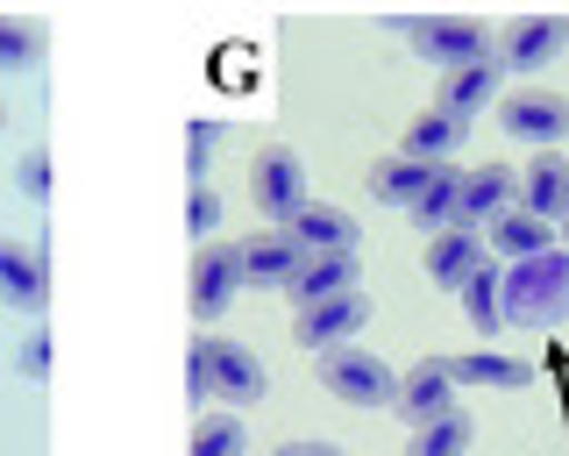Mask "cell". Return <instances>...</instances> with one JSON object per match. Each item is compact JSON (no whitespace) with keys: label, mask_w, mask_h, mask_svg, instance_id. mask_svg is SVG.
<instances>
[{"label":"cell","mask_w":569,"mask_h":456,"mask_svg":"<svg viewBox=\"0 0 569 456\" xmlns=\"http://www.w3.org/2000/svg\"><path fill=\"white\" fill-rule=\"evenodd\" d=\"M186 385H192V399L200 407H257L263 399V364H257V349L236 343V336H200L192 343V357H186Z\"/></svg>","instance_id":"obj_1"},{"label":"cell","mask_w":569,"mask_h":456,"mask_svg":"<svg viewBox=\"0 0 569 456\" xmlns=\"http://www.w3.org/2000/svg\"><path fill=\"white\" fill-rule=\"evenodd\" d=\"M498 307H506V328H562L569 321V250L506 265L498 271Z\"/></svg>","instance_id":"obj_2"},{"label":"cell","mask_w":569,"mask_h":456,"mask_svg":"<svg viewBox=\"0 0 569 456\" xmlns=\"http://www.w3.org/2000/svg\"><path fill=\"white\" fill-rule=\"evenodd\" d=\"M320 385H328L342 407H370V414H391V399H399V371H391L385 357H370V349H328L320 357Z\"/></svg>","instance_id":"obj_3"},{"label":"cell","mask_w":569,"mask_h":456,"mask_svg":"<svg viewBox=\"0 0 569 456\" xmlns=\"http://www.w3.org/2000/svg\"><path fill=\"white\" fill-rule=\"evenodd\" d=\"M406 43L420 50L427 65H441V72H456V65H470V58H485V43H491V29L477 22V14H420V22H406L399 29Z\"/></svg>","instance_id":"obj_4"},{"label":"cell","mask_w":569,"mask_h":456,"mask_svg":"<svg viewBox=\"0 0 569 456\" xmlns=\"http://www.w3.org/2000/svg\"><path fill=\"white\" fill-rule=\"evenodd\" d=\"M498 129H506L512 143H527L533 157H541V150H556L562 136H569V100H562V93H548V86H520V93L498 108Z\"/></svg>","instance_id":"obj_5"},{"label":"cell","mask_w":569,"mask_h":456,"mask_svg":"<svg viewBox=\"0 0 569 456\" xmlns=\"http://www.w3.org/2000/svg\"><path fill=\"white\" fill-rule=\"evenodd\" d=\"M242 293V242H200L192 250V314L200 321H221L228 314V300Z\"/></svg>","instance_id":"obj_6"},{"label":"cell","mask_w":569,"mask_h":456,"mask_svg":"<svg viewBox=\"0 0 569 456\" xmlns=\"http://www.w3.org/2000/svg\"><path fill=\"white\" fill-rule=\"evenodd\" d=\"M249 179H257L249 192H257V207H263V221H271V228H284L292 215H307V165H299V157L284 150V143L263 150Z\"/></svg>","instance_id":"obj_7"},{"label":"cell","mask_w":569,"mask_h":456,"mask_svg":"<svg viewBox=\"0 0 569 456\" xmlns=\"http://www.w3.org/2000/svg\"><path fill=\"white\" fill-rule=\"evenodd\" d=\"M370 321V293L356 286V293H335V300H320V307H299V321H292V336L307 343V349H349L356 343V328Z\"/></svg>","instance_id":"obj_8"},{"label":"cell","mask_w":569,"mask_h":456,"mask_svg":"<svg viewBox=\"0 0 569 456\" xmlns=\"http://www.w3.org/2000/svg\"><path fill=\"white\" fill-rule=\"evenodd\" d=\"M0 307H14V314H43L50 307V265H43L36 242L0 236Z\"/></svg>","instance_id":"obj_9"},{"label":"cell","mask_w":569,"mask_h":456,"mask_svg":"<svg viewBox=\"0 0 569 456\" xmlns=\"http://www.w3.org/2000/svg\"><path fill=\"white\" fill-rule=\"evenodd\" d=\"M562 50H569L562 14H520V22L506 29V43H498V65H506V72H541V65H556Z\"/></svg>","instance_id":"obj_10"},{"label":"cell","mask_w":569,"mask_h":456,"mask_svg":"<svg viewBox=\"0 0 569 456\" xmlns=\"http://www.w3.org/2000/svg\"><path fill=\"white\" fill-rule=\"evenodd\" d=\"M391 414H399L406 428H427V420H449L456 414V385H449V371H441V357H427V364H413V371L399 378Z\"/></svg>","instance_id":"obj_11"},{"label":"cell","mask_w":569,"mask_h":456,"mask_svg":"<svg viewBox=\"0 0 569 456\" xmlns=\"http://www.w3.org/2000/svg\"><path fill=\"white\" fill-rule=\"evenodd\" d=\"M284 236L299 242V257H356V242H363V228H356L342 207H320L307 200V215L284 221Z\"/></svg>","instance_id":"obj_12"},{"label":"cell","mask_w":569,"mask_h":456,"mask_svg":"<svg viewBox=\"0 0 569 456\" xmlns=\"http://www.w3.org/2000/svg\"><path fill=\"white\" fill-rule=\"evenodd\" d=\"M498 79H506V65H498L491 50H485V58H470V65H456V72H441L435 115H449V121H462V129H470V115L498 93Z\"/></svg>","instance_id":"obj_13"},{"label":"cell","mask_w":569,"mask_h":456,"mask_svg":"<svg viewBox=\"0 0 569 456\" xmlns=\"http://www.w3.org/2000/svg\"><path fill=\"white\" fill-rule=\"evenodd\" d=\"M441 371H449L456 393L462 385H485V393H520V385H533V364L506 357V349H462V357H441Z\"/></svg>","instance_id":"obj_14"},{"label":"cell","mask_w":569,"mask_h":456,"mask_svg":"<svg viewBox=\"0 0 569 456\" xmlns=\"http://www.w3.org/2000/svg\"><path fill=\"white\" fill-rule=\"evenodd\" d=\"M520 200V171H506V165H477V171H462V221L456 228H491L506 207Z\"/></svg>","instance_id":"obj_15"},{"label":"cell","mask_w":569,"mask_h":456,"mask_svg":"<svg viewBox=\"0 0 569 456\" xmlns=\"http://www.w3.org/2000/svg\"><path fill=\"white\" fill-rule=\"evenodd\" d=\"M512 207H527L533 221L556 228L562 207H569V157L562 150H541V157H533V165L520 171V200H512Z\"/></svg>","instance_id":"obj_16"},{"label":"cell","mask_w":569,"mask_h":456,"mask_svg":"<svg viewBox=\"0 0 569 456\" xmlns=\"http://www.w3.org/2000/svg\"><path fill=\"white\" fill-rule=\"evenodd\" d=\"M485 265H491V257H485V236H470V228H449V236L427 242V278H435L441 293H462Z\"/></svg>","instance_id":"obj_17"},{"label":"cell","mask_w":569,"mask_h":456,"mask_svg":"<svg viewBox=\"0 0 569 456\" xmlns=\"http://www.w3.org/2000/svg\"><path fill=\"white\" fill-rule=\"evenodd\" d=\"M299 265H307V257H299V242L284 236V228H271V236H249V242H242V286L284 293Z\"/></svg>","instance_id":"obj_18"},{"label":"cell","mask_w":569,"mask_h":456,"mask_svg":"<svg viewBox=\"0 0 569 456\" xmlns=\"http://www.w3.org/2000/svg\"><path fill=\"white\" fill-rule=\"evenodd\" d=\"M363 278H356V257H307V265L292 271V286H284V300L292 307H320L335 300V293H356Z\"/></svg>","instance_id":"obj_19"},{"label":"cell","mask_w":569,"mask_h":456,"mask_svg":"<svg viewBox=\"0 0 569 456\" xmlns=\"http://www.w3.org/2000/svg\"><path fill=\"white\" fill-rule=\"evenodd\" d=\"M491 250L506 257V265H527V257H548V250H562V242H556V228L533 221L527 207H506V215L491 221Z\"/></svg>","instance_id":"obj_20"},{"label":"cell","mask_w":569,"mask_h":456,"mask_svg":"<svg viewBox=\"0 0 569 456\" xmlns=\"http://www.w3.org/2000/svg\"><path fill=\"white\" fill-rule=\"evenodd\" d=\"M435 171H441V165H413V157H378V165H370V192H378L385 207H406V215H413L420 192L435 186Z\"/></svg>","instance_id":"obj_21"},{"label":"cell","mask_w":569,"mask_h":456,"mask_svg":"<svg viewBox=\"0 0 569 456\" xmlns=\"http://www.w3.org/2000/svg\"><path fill=\"white\" fill-rule=\"evenodd\" d=\"M462 121H449V115H420L413 129H406V143H399V157H413V165H456V150H462Z\"/></svg>","instance_id":"obj_22"},{"label":"cell","mask_w":569,"mask_h":456,"mask_svg":"<svg viewBox=\"0 0 569 456\" xmlns=\"http://www.w3.org/2000/svg\"><path fill=\"white\" fill-rule=\"evenodd\" d=\"M413 221L427 228V236H449V228L462 221V171H456V165H441V171H435V186L420 192Z\"/></svg>","instance_id":"obj_23"},{"label":"cell","mask_w":569,"mask_h":456,"mask_svg":"<svg viewBox=\"0 0 569 456\" xmlns=\"http://www.w3.org/2000/svg\"><path fill=\"white\" fill-rule=\"evenodd\" d=\"M192 456H249V428H242V414H228V407H213L192 420Z\"/></svg>","instance_id":"obj_24"},{"label":"cell","mask_w":569,"mask_h":456,"mask_svg":"<svg viewBox=\"0 0 569 456\" xmlns=\"http://www.w3.org/2000/svg\"><path fill=\"white\" fill-rule=\"evenodd\" d=\"M477 443V420H470V407H456L449 420H427V428H413V449L406 456H462Z\"/></svg>","instance_id":"obj_25"},{"label":"cell","mask_w":569,"mask_h":456,"mask_svg":"<svg viewBox=\"0 0 569 456\" xmlns=\"http://www.w3.org/2000/svg\"><path fill=\"white\" fill-rule=\"evenodd\" d=\"M43 58V22L29 14H0V72H29Z\"/></svg>","instance_id":"obj_26"},{"label":"cell","mask_w":569,"mask_h":456,"mask_svg":"<svg viewBox=\"0 0 569 456\" xmlns=\"http://www.w3.org/2000/svg\"><path fill=\"white\" fill-rule=\"evenodd\" d=\"M456 300H462V314H470L477 336H498V328H506V307H498V265H485L470 286L456 293Z\"/></svg>","instance_id":"obj_27"},{"label":"cell","mask_w":569,"mask_h":456,"mask_svg":"<svg viewBox=\"0 0 569 456\" xmlns=\"http://www.w3.org/2000/svg\"><path fill=\"white\" fill-rule=\"evenodd\" d=\"M213 150H221V121H192V129H186V171H192V186H200L207 179V165H213Z\"/></svg>","instance_id":"obj_28"},{"label":"cell","mask_w":569,"mask_h":456,"mask_svg":"<svg viewBox=\"0 0 569 456\" xmlns=\"http://www.w3.org/2000/svg\"><path fill=\"white\" fill-rule=\"evenodd\" d=\"M186 228H192L200 242H213V228H221V192H213L207 179L192 186V200H186Z\"/></svg>","instance_id":"obj_29"},{"label":"cell","mask_w":569,"mask_h":456,"mask_svg":"<svg viewBox=\"0 0 569 456\" xmlns=\"http://www.w3.org/2000/svg\"><path fill=\"white\" fill-rule=\"evenodd\" d=\"M14 179H22L29 200H50V157H43V150H29L22 165H14Z\"/></svg>","instance_id":"obj_30"},{"label":"cell","mask_w":569,"mask_h":456,"mask_svg":"<svg viewBox=\"0 0 569 456\" xmlns=\"http://www.w3.org/2000/svg\"><path fill=\"white\" fill-rule=\"evenodd\" d=\"M22 378H50V336H29L22 343Z\"/></svg>","instance_id":"obj_31"},{"label":"cell","mask_w":569,"mask_h":456,"mask_svg":"<svg viewBox=\"0 0 569 456\" xmlns=\"http://www.w3.org/2000/svg\"><path fill=\"white\" fill-rule=\"evenodd\" d=\"M271 456H342V449H335V443H278Z\"/></svg>","instance_id":"obj_32"},{"label":"cell","mask_w":569,"mask_h":456,"mask_svg":"<svg viewBox=\"0 0 569 456\" xmlns=\"http://www.w3.org/2000/svg\"><path fill=\"white\" fill-rule=\"evenodd\" d=\"M556 242H569V207H562V221H556Z\"/></svg>","instance_id":"obj_33"},{"label":"cell","mask_w":569,"mask_h":456,"mask_svg":"<svg viewBox=\"0 0 569 456\" xmlns=\"http://www.w3.org/2000/svg\"><path fill=\"white\" fill-rule=\"evenodd\" d=\"M0 121H8V115H0Z\"/></svg>","instance_id":"obj_34"}]
</instances>
